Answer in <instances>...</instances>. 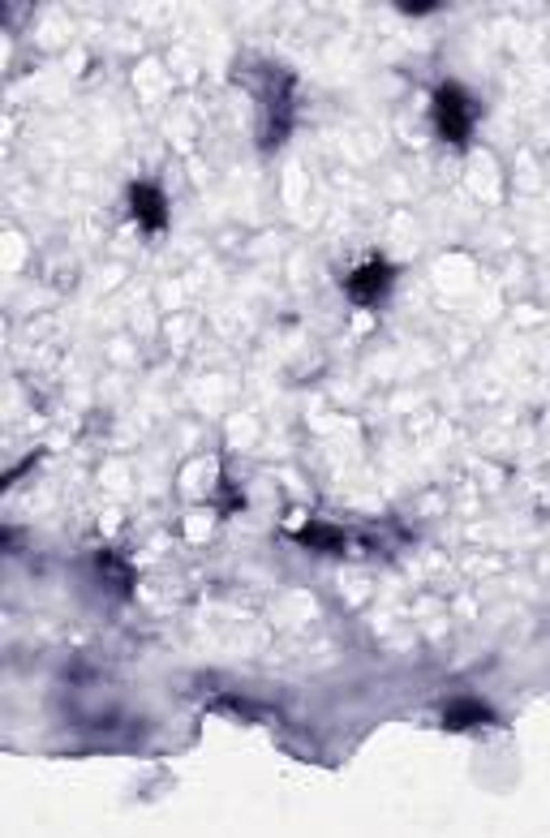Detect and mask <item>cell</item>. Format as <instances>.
<instances>
[{"label":"cell","mask_w":550,"mask_h":838,"mask_svg":"<svg viewBox=\"0 0 550 838\" xmlns=\"http://www.w3.org/2000/svg\"><path fill=\"white\" fill-rule=\"evenodd\" d=\"M434 125H439V134L448 138L452 147H465L473 134V103L465 99V91L460 86H443L439 95H434Z\"/></svg>","instance_id":"obj_1"},{"label":"cell","mask_w":550,"mask_h":838,"mask_svg":"<svg viewBox=\"0 0 550 838\" xmlns=\"http://www.w3.org/2000/svg\"><path fill=\"white\" fill-rule=\"evenodd\" d=\"M387 289H392V267L387 263H378V258H370V263H361L349 280H344V293L353 297L357 306H374V301H383L387 297Z\"/></svg>","instance_id":"obj_2"},{"label":"cell","mask_w":550,"mask_h":838,"mask_svg":"<svg viewBox=\"0 0 550 838\" xmlns=\"http://www.w3.org/2000/svg\"><path fill=\"white\" fill-rule=\"evenodd\" d=\"M129 202H134V219L142 224V228H151V233H159V228H164L168 202H164V194H159L151 181H138L134 190H129Z\"/></svg>","instance_id":"obj_3"},{"label":"cell","mask_w":550,"mask_h":838,"mask_svg":"<svg viewBox=\"0 0 550 838\" xmlns=\"http://www.w3.org/2000/svg\"><path fill=\"white\" fill-rule=\"evenodd\" d=\"M443 722H448V731H465L473 722H491V714H486V705H477V701H456Z\"/></svg>","instance_id":"obj_4"},{"label":"cell","mask_w":550,"mask_h":838,"mask_svg":"<svg viewBox=\"0 0 550 838\" xmlns=\"http://www.w3.org/2000/svg\"><path fill=\"white\" fill-rule=\"evenodd\" d=\"M404 13H430V9H439V4H426V0H412V4H400Z\"/></svg>","instance_id":"obj_5"}]
</instances>
